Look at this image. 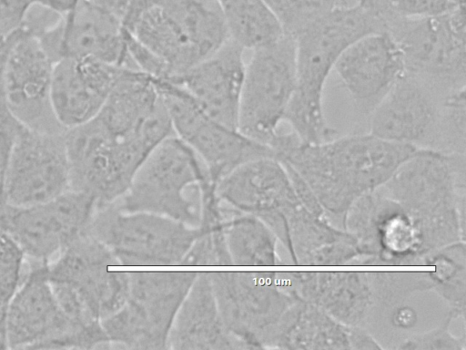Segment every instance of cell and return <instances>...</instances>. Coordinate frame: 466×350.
I'll return each mask as SVG.
<instances>
[{"instance_id":"30bf717a","label":"cell","mask_w":466,"mask_h":350,"mask_svg":"<svg viewBox=\"0 0 466 350\" xmlns=\"http://www.w3.org/2000/svg\"><path fill=\"white\" fill-rule=\"evenodd\" d=\"M297 85L296 45L284 34L277 41L253 49L245 67L238 129L269 146L279 134Z\"/></svg>"},{"instance_id":"d4e9b609","label":"cell","mask_w":466,"mask_h":350,"mask_svg":"<svg viewBox=\"0 0 466 350\" xmlns=\"http://www.w3.org/2000/svg\"><path fill=\"white\" fill-rule=\"evenodd\" d=\"M229 38L244 49H255L279 39L283 29L263 0H216Z\"/></svg>"},{"instance_id":"ffe728a7","label":"cell","mask_w":466,"mask_h":350,"mask_svg":"<svg viewBox=\"0 0 466 350\" xmlns=\"http://www.w3.org/2000/svg\"><path fill=\"white\" fill-rule=\"evenodd\" d=\"M125 68L86 57L56 61L52 75L51 105L58 124L66 130L96 117Z\"/></svg>"},{"instance_id":"4dcf8cb0","label":"cell","mask_w":466,"mask_h":350,"mask_svg":"<svg viewBox=\"0 0 466 350\" xmlns=\"http://www.w3.org/2000/svg\"><path fill=\"white\" fill-rule=\"evenodd\" d=\"M33 6L32 0H0V39L23 28Z\"/></svg>"},{"instance_id":"5b68a950","label":"cell","mask_w":466,"mask_h":350,"mask_svg":"<svg viewBox=\"0 0 466 350\" xmlns=\"http://www.w3.org/2000/svg\"><path fill=\"white\" fill-rule=\"evenodd\" d=\"M215 191L202 160L174 134L149 153L127 191L112 203L123 211L151 212L198 228L205 203Z\"/></svg>"},{"instance_id":"7c38bea8","label":"cell","mask_w":466,"mask_h":350,"mask_svg":"<svg viewBox=\"0 0 466 350\" xmlns=\"http://www.w3.org/2000/svg\"><path fill=\"white\" fill-rule=\"evenodd\" d=\"M96 208L91 197L70 190L34 205L0 203V230L15 239L29 262L49 264L86 233Z\"/></svg>"},{"instance_id":"d6a6232c","label":"cell","mask_w":466,"mask_h":350,"mask_svg":"<svg viewBox=\"0 0 466 350\" xmlns=\"http://www.w3.org/2000/svg\"><path fill=\"white\" fill-rule=\"evenodd\" d=\"M359 5L375 16L381 23L383 29L386 22L395 15L386 0H359Z\"/></svg>"},{"instance_id":"603a6c76","label":"cell","mask_w":466,"mask_h":350,"mask_svg":"<svg viewBox=\"0 0 466 350\" xmlns=\"http://www.w3.org/2000/svg\"><path fill=\"white\" fill-rule=\"evenodd\" d=\"M167 349H248L226 326L211 286L208 272H199L182 301L168 335Z\"/></svg>"},{"instance_id":"8992f818","label":"cell","mask_w":466,"mask_h":350,"mask_svg":"<svg viewBox=\"0 0 466 350\" xmlns=\"http://www.w3.org/2000/svg\"><path fill=\"white\" fill-rule=\"evenodd\" d=\"M199 272H129L123 305L101 320L111 348L167 349L176 314Z\"/></svg>"},{"instance_id":"83f0119b","label":"cell","mask_w":466,"mask_h":350,"mask_svg":"<svg viewBox=\"0 0 466 350\" xmlns=\"http://www.w3.org/2000/svg\"><path fill=\"white\" fill-rule=\"evenodd\" d=\"M22 29V28H21ZM20 29V30H21ZM19 30V31H20ZM0 39V160H1V180L7 162V159L21 128L20 124L9 110L7 106L5 87H4V67L7 53L16 37L18 32ZM0 180V182H1Z\"/></svg>"},{"instance_id":"4fadbf2b","label":"cell","mask_w":466,"mask_h":350,"mask_svg":"<svg viewBox=\"0 0 466 350\" xmlns=\"http://www.w3.org/2000/svg\"><path fill=\"white\" fill-rule=\"evenodd\" d=\"M64 132L21 126L0 183V203L28 206L69 190Z\"/></svg>"},{"instance_id":"9c48e42d","label":"cell","mask_w":466,"mask_h":350,"mask_svg":"<svg viewBox=\"0 0 466 350\" xmlns=\"http://www.w3.org/2000/svg\"><path fill=\"white\" fill-rule=\"evenodd\" d=\"M198 228L113 203L96 208L86 234L106 245L120 266H181Z\"/></svg>"},{"instance_id":"277c9868","label":"cell","mask_w":466,"mask_h":350,"mask_svg":"<svg viewBox=\"0 0 466 350\" xmlns=\"http://www.w3.org/2000/svg\"><path fill=\"white\" fill-rule=\"evenodd\" d=\"M127 35L170 80L215 53L229 35L216 0H149L124 20Z\"/></svg>"},{"instance_id":"7a4b0ae2","label":"cell","mask_w":466,"mask_h":350,"mask_svg":"<svg viewBox=\"0 0 466 350\" xmlns=\"http://www.w3.org/2000/svg\"><path fill=\"white\" fill-rule=\"evenodd\" d=\"M380 31L381 23L358 5L334 7L294 36L297 85L284 120L301 141L322 142L336 135L324 114L326 81L350 44Z\"/></svg>"},{"instance_id":"d6986e66","label":"cell","mask_w":466,"mask_h":350,"mask_svg":"<svg viewBox=\"0 0 466 350\" xmlns=\"http://www.w3.org/2000/svg\"><path fill=\"white\" fill-rule=\"evenodd\" d=\"M333 70L356 108L370 116L404 75L405 67L394 38L380 31L350 44L338 58Z\"/></svg>"},{"instance_id":"5bb4252c","label":"cell","mask_w":466,"mask_h":350,"mask_svg":"<svg viewBox=\"0 0 466 350\" xmlns=\"http://www.w3.org/2000/svg\"><path fill=\"white\" fill-rule=\"evenodd\" d=\"M222 319L248 347L268 344L277 327L284 300L274 274L257 272H208Z\"/></svg>"},{"instance_id":"836d02e7","label":"cell","mask_w":466,"mask_h":350,"mask_svg":"<svg viewBox=\"0 0 466 350\" xmlns=\"http://www.w3.org/2000/svg\"><path fill=\"white\" fill-rule=\"evenodd\" d=\"M34 5L46 9L58 15H64L74 9L79 0H32Z\"/></svg>"},{"instance_id":"7402d4cb","label":"cell","mask_w":466,"mask_h":350,"mask_svg":"<svg viewBox=\"0 0 466 350\" xmlns=\"http://www.w3.org/2000/svg\"><path fill=\"white\" fill-rule=\"evenodd\" d=\"M291 179L274 157L247 161L216 183V194L224 204L261 219L279 229L284 207L291 196Z\"/></svg>"},{"instance_id":"8d00e7d4","label":"cell","mask_w":466,"mask_h":350,"mask_svg":"<svg viewBox=\"0 0 466 350\" xmlns=\"http://www.w3.org/2000/svg\"><path fill=\"white\" fill-rule=\"evenodd\" d=\"M0 180H1V160H0Z\"/></svg>"},{"instance_id":"6da1fadb","label":"cell","mask_w":466,"mask_h":350,"mask_svg":"<svg viewBox=\"0 0 466 350\" xmlns=\"http://www.w3.org/2000/svg\"><path fill=\"white\" fill-rule=\"evenodd\" d=\"M169 136L158 122L131 123L99 112L65 131L69 190L97 208L119 199L149 153Z\"/></svg>"},{"instance_id":"1f68e13d","label":"cell","mask_w":466,"mask_h":350,"mask_svg":"<svg viewBox=\"0 0 466 350\" xmlns=\"http://www.w3.org/2000/svg\"><path fill=\"white\" fill-rule=\"evenodd\" d=\"M105 13L123 22L128 11L129 0H87Z\"/></svg>"},{"instance_id":"9a60e30c","label":"cell","mask_w":466,"mask_h":350,"mask_svg":"<svg viewBox=\"0 0 466 350\" xmlns=\"http://www.w3.org/2000/svg\"><path fill=\"white\" fill-rule=\"evenodd\" d=\"M54 62L27 24L18 32L5 58L4 87L7 106L23 126L46 132L66 131L51 105Z\"/></svg>"},{"instance_id":"4316f807","label":"cell","mask_w":466,"mask_h":350,"mask_svg":"<svg viewBox=\"0 0 466 350\" xmlns=\"http://www.w3.org/2000/svg\"><path fill=\"white\" fill-rule=\"evenodd\" d=\"M26 256L7 232L0 230V303L8 304L22 283Z\"/></svg>"},{"instance_id":"44dd1931","label":"cell","mask_w":466,"mask_h":350,"mask_svg":"<svg viewBox=\"0 0 466 350\" xmlns=\"http://www.w3.org/2000/svg\"><path fill=\"white\" fill-rule=\"evenodd\" d=\"M244 48L228 38L215 53L170 81L185 90L208 116L238 129L245 73Z\"/></svg>"},{"instance_id":"d590c367","label":"cell","mask_w":466,"mask_h":350,"mask_svg":"<svg viewBox=\"0 0 466 350\" xmlns=\"http://www.w3.org/2000/svg\"><path fill=\"white\" fill-rule=\"evenodd\" d=\"M335 7H352L359 5V0H333Z\"/></svg>"},{"instance_id":"e0dca14e","label":"cell","mask_w":466,"mask_h":350,"mask_svg":"<svg viewBox=\"0 0 466 350\" xmlns=\"http://www.w3.org/2000/svg\"><path fill=\"white\" fill-rule=\"evenodd\" d=\"M117 266L111 251L86 233L48 264V278L71 286L103 320L117 311L127 296L129 272L111 270Z\"/></svg>"},{"instance_id":"3957f363","label":"cell","mask_w":466,"mask_h":350,"mask_svg":"<svg viewBox=\"0 0 466 350\" xmlns=\"http://www.w3.org/2000/svg\"><path fill=\"white\" fill-rule=\"evenodd\" d=\"M271 148L275 159L304 182L337 193L367 190L387 180L418 151L370 133L317 143L303 142L293 132L279 133Z\"/></svg>"},{"instance_id":"8fae6325","label":"cell","mask_w":466,"mask_h":350,"mask_svg":"<svg viewBox=\"0 0 466 350\" xmlns=\"http://www.w3.org/2000/svg\"><path fill=\"white\" fill-rule=\"evenodd\" d=\"M167 109L174 134L199 157L216 184L236 167L263 157L271 148L255 141L203 111L177 85L155 78Z\"/></svg>"},{"instance_id":"f1b7e54d","label":"cell","mask_w":466,"mask_h":350,"mask_svg":"<svg viewBox=\"0 0 466 350\" xmlns=\"http://www.w3.org/2000/svg\"><path fill=\"white\" fill-rule=\"evenodd\" d=\"M390 9L407 18L434 16L465 6L464 0H386Z\"/></svg>"},{"instance_id":"e575fe53","label":"cell","mask_w":466,"mask_h":350,"mask_svg":"<svg viewBox=\"0 0 466 350\" xmlns=\"http://www.w3.org/2000/svg\"><path fill=\"white\" fill-rule=\"evenodd\" d=\"M7 306L8 304L0 303V349H9Z\"/></svg>"},{"instance_id":"52a82bcc","label":"cell","mask_w":466,"mask_h":350,"mask_svg":"<svg viewBox=\"0 0 466 350\" xmlns=\"http://www.w3.org/2000/svg\"><path fill=\"white\" fill-rule=\"evenodd\" d=\"M29 262L7 306L9 349L108 347L103 328L81 326L60 309L48 278V264Z\"/></svg>"},{"instance_id":"2e32d148","label":"cell","mask_w":466,"mask_h":350,"mask_svg":"<svg viewBox=\"0 0 466 350\" xmlns=\"http://www.w3.org/2000/svg\"><path fill=\"white\" fill-rule=\"evenodd\" d=\"M34 31L54 64L65 57H86L136 69L123 22L87 0H79L55 23Z\"/></svg>"},{"instance_id":"ba28073f","label":"cell","mask_w":466,"mask_h":350,"mask_svg":"<svg viewBox=\"0 0 466 350\" xmlns=\"http://www.w3.org/2000/svg\"><path fill=\"white\" fill-rule=\"evenodd\" d=\"M386 32L400 50L405 73L446 93L465 88V6L428 17L396 15Z\"/></svg>"},{"instance_id":"f546056e","label":"cell","mask_w":466,"mask_h":350,"mask_svg":"<svg viewBox=\"0 0 466 350\" xmlns=\"http://www.w3.org/2000/svg\"><path fill=\"white\" fill-rule=\"evenodd\" d=\"M381 241L388 249L403 252L415 245L418 238L416 229L401 215L389 218L380 227Z\"/></svg>"},{"instance_id":"484cf974","label":"cell","mask_w":466,"mask_h":350,"mask_svg":"<svg viewBox=\"0 0 466 350\" xmlns=\"http://www.w3.org/2000/svg\"><path fill=\"white\" fill-rule=\"evenodd\" d=\"M284 34L295 36L335 7L333 0H263Z\"/></svg>"},{"instance_id":"ac0fdd59","label":"cell","mask_w":466,"mask_h":350,"mask_svg":"<svg viewBox=\"0 0 466 350\" xmlns=\"http://www.w3.org/2000/svg\"><path fill=\"white\" fill-rule=\"evenodd\" d=\"M449 93L404 73L370 114V133L413 147L441 143L443 103Z\"/></svg>"},{"instance_id":"cb8c5ba5","label":"cell","mask_w":466,"mask_h":350,"mask_svg":"<svg viewBox=\"0 0 466 350\" xmlns=\"http://www.w3.org/2000/svg\"><path fill=\"white\" fill-rule=\"evenodd\" d=\"M219 203L231 266L273 264L276 255L272 230L261 219L238 211L220 201Z\"/></svg>"}]
</instances>
